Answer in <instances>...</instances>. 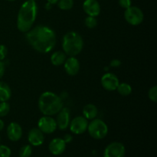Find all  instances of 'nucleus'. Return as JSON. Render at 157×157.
Wrapping results in <instances>:
<instances>
[{
	"label": "nucleus",
	"mask_w": 157,
	"mask_h": 157,
	"mask_svg": "<svg viewBox=\"0 0 157 157\" xmlns=\"http://www.w3.org/2000/svg\"><path fill=\"white\" fill-rule=\"evenodd\" d=\"M28 43L37 52L46 54L52 51L56 44L55 31L45 25H37L26 32Z\"/></svg>",
	"instance_id": "nucleus-1"
},
{
	"label": "nucleus",
	"mask_w": 157,
	"mask_h": 157,
	"mask_svg": "<svg viewBox=\"0 0 157 157\" xmlns=\"http://www.w3.org/2000/svg\"><path fill=\"white\" fill-rule=\"evenodd\" d=\"M38 14L36 2L27 0L20 7L17 17V28L21 32H29L33 26Z\"/></svg>",
	"instance_id": "nucleus-2"
},
{
	"label": "nucleus",
	"mask_w": 157,
	"mask_h": 157,
	"mask_svg": "<svg viewBox=\"0 0 157 157\" xmlns=\"http://www.w3.org/2000/svg\"><path fill=\"white\" fill-rule=\"evenodd\" d=\"M38 108L44 116H52L63 108V101L53 92H44L38 99Z\"/></svg>",
	"instance_id": "nucleus-3"
},
{
	"label": "nucleus",
	"mask_w": 157,
	"mask_h": 157,
	"mask_svg": "<svg viewBox=\"0 0 157 157\" xmlns=\"http://www.w3.org/2000/svg\"><path fill=\"white\" fill-rule=\"evenodd\" d=\"M84 47V41L81 35L75 32H69L64 35L62 48L66 55L75 57L79 55Z\"/></svg>",
	"instance_id": "nucleus-4"
},
{
	"label": "nucleus",
	"mask_w": 157,
	"mask_h": 157,
	"mask_svg": "<svg viewBox=\"0 0 157 157\" xmlns=\"http://www.w3.org/2000/svg\"><path fill=\"white\" fill-rule=\"evenodd\" d=\"M87 131L92 138L101 140L104 139L108 133V127L102 120L94 118L88 124Z\"/></svg>",
	"instance_id": "nucleus-5"
},
{
	"label": "nucleus",
	"mask_w": 157,
	"mask_h": 157,
	"mask_svg": "<svg viewBox=\"0 0 157 157\" xmlns=\"http://www.w3.org/2000/svg\"><path fill=\"white\" fill-rule=\"evenodd\" d=\"M124 18L130 25H139L144 21V15L143 11L136 6H130L124 12Z\"/></svg>",
	"instance_id": "nucleus-6"
},
{
	"label": "nucleus",
	"mask_w": 157,
	"mask_h": 157,
	"mask_svg": "<svg viewBox=\"0 0 157 157\" xmlns=\"http://www.w3.org/2000/svg\"><path fill=\"white\" fill-rule=\"evenodd\" d=\"M125 147L120 142H113L107 145L104 151V157H124Z\"/></svg>",
	"instance_id": "nucleus-7"
},
{
	"label": "nucleus",
	"mask_w": 157,
	"mask_h": 157,
	"mask_svg": "<svg viewBox=\"0 0 157 157\" xmlns=\"http://www.w3.org/2000/svg\"><path fill=\"white\" fill-rule=\"evenodd\" d=\"M88 121L84 117L78 116L74 118L69 124L70 130L75 134L80 135L84 133L87 130Z\"/></svg>",
	"instance_id": "nucleus-8"
},
{
	"label": "nucleus",
	"mask_w": 157,
	"mask_h": 157,
	"mask_svg": "<svg viewBox=\"0 0 157 157\" xmlns=\"http://www.w3.org/2000/svg\"><path fill=\"white\" fill-rule=\"evenodd\" d=\"M38 129L46 134H51L56 130L57 123L56 121L52 117V116H44L41 117L38 123Z\"/></svg>",
	"instance_id": "nucleus-9"
},
{
	"label": "nucleus",
	"mask_w": 157,
	"mask_h": 157,
	"mask_svg": "<svg viewBox=\"0 0 157 157\" xmlns=\"http://www.w3.org/2000/svg\"><path fill=\"white\" fill-rule=\"evenodd\" d=\"M101 85L108 91H113L117 90L120 84L119 79L115 75L112 73H106L101 78Z\"/></svg>",
	"instance_id": "nucleus-10"
},
{
	"label": "nucleus",
	"mask_w": 157,
	"mask_h": 157,
	"mask_svg": "<svg viewBox=\"0 0 157 157\" xmlns=\"http://www.w3.org/2000/svg\"><path fill=\"white\" fill-rule=\"evenodd\" d=\"M57 114V127L61 130H66L71 122L70 110L67 107H63Z\"/></svg>",
	"instance_id": "nucleus-11"
},
{
	"label": "nucleus",
	"mask_w": 157,
	"mask_h": 157,
	"mask_svg": "<svg viewBox=\"0 0 157 157\" xmlns=\"http://www.w3.org/2000/svg\"><path fill=\"white\" fill-rule=\"evenodd\" d=\"M83 9L88 16L97 17L101 13V6L97 0H85Z\"/></svg>",
	"instance_id": "nucleus-12"
},
{
	"label": "nucleus",
	"mask_w": 157,
	"mask_h": 157,
	"mask_svg": "<svg viewBox=\"0 0 157 157\" xmlns=\"http://www.w3.org/2000/svg\"><path fill=\"white\" fill-rule=\"evenodd\" d=\"M7 136L11 141H18L22 136V128L18 123H11L7 127Z\"/></svg>",
	"instance_id": "nucleus-13"
},
{
	"label": "nucleus",
	"mask_w": 157,
	"mask_h": 157,
	"mask_svg": "<svg viewBox=\"0 0 157 157\" xmlns=\"http://www.w3.org/2000/svg\"><path fill=\"white\" fill-rule=\"evenodd\" d=\"M29 144L34 147H39L42 145L44 141V133L38 128H32L28 135Z\"/></svg>",
	"instance_id": "nucleus-14"
},
{
	"label": "nucleus",
	"mask_w": 157,
	"mask_h": 157,
	"mask_svg": "<svg viewBox=\"0 0 157 157\" xmlns=\"http://www.w3.org/2000/svg\"><path fill=\"white\" fill-rule=\"evenodd\" d=\"M64 67L67 75L75 76L79 72L80 62L75 57H70L64 61Z\"/></svg>",
	"instance_id": "nucleus-15"
},
{
	"label": "nucleus",
	"mask_w": 157,
	"mask_h": 157,
	"mask_svg": "<svg viewBox=\"0 0 157 157\" xmlns=\"http://www.w3.org/2000/svg\"><path fill=\"white\" fill-rule=\"evenodd\" d=\"M48 149L52 154L58 156L64 152L66 149V144L61 138H55L49 144Z\"/></svg>",
	"instance_id": "nucleus-16"
},
{
	"label": "nucleus",
	"mask_w": 157,
	"mask_h": 157,
	"mask_svg": "<svg viewBox=\"0 0 157 157\" xmlns=\"http://www.w3.org/2000/svg\"><path fill=\"white\" fill-rule=\"evenodd\" d=\"M98 108L94 104H88L84 106V109H83V115H84L83 117H84L87 121L96 118V117L98 116Z\"/></svg>",
	"instance_id": "nucleus-17"
},
{
	"label": "nucleus",
	"mask_w": 157,
	"mask_h": 157,
	"mask_svg": "<svg viewBox=\"0 0 157 157\" xmlns=\"http://www.w3.org/2000/svg\"><path fill=\"white\" fill-rule=\"evenodd\" d=\"M12 96L10 87L6 83L0 81V102L8 101Z\"/></svg>",
	"instance_id": "nucleus-18"
},
{
	"label": "nucleus",
	"mask_w": 157,
	"mask_h": 157,
	"mask_svg": "<svg viewBox=\"0 0 157 157\" xmlns=\"http://www.w3.org/2000/svg\"><path fill=\"white\" fill-rule=\"evenodd\" d=\"M66 60V55L64 52H54L51 56V62L55 66H60L64 63Z\"/></svg>",
	"instance_id": "nucleus-19"
},
{
	"label": "nucleus",
	"mask_w": 157,
	"mask_h": 157,
	"mask_svg": "<svg viewBox=\"0 0 157 157\" xmlns=\"http://www.w3.org/2000/svg\"><path fill=\"white\" fill-rule=\"evenodd\" d=\"M117 90L121 95L127 97L132 93V87L127 83H121V84H119Z\"/></svg>",
	"instance_id": "nucleus-20"
},
{
	"label": "nucleus",
	"mask_w": 157,
	"mask_h": 157,
	"mask_svg": "<svg viewBox=\"0 0 157 157\" xmlns=\"http://www.w3.org/2000/svg\"><path fill=\"white\" fill-rule=\"evenodd\" d=\"M58 6L61 10H70L73 8L74 1L73 0H59L58 2Z\"/></svg>",
	"instance_id": "nucleus-21"
},
{
	"label": "nucleus",
	"mask_w": 157,
	"mask_h": 157,
	"mask_svg": "<svg viewBox=\"0 0 157 157\" xmlns=\"http://www.w3.org/2000/svg\"><path fill=\"white\" fill-rule=\"evenodd\" d=\"M10 112V105L7 101L0 102V117H3L9 114Z\"/></svg>",
	"instance_id": "nucleus-22"
},
{
	"label": "nucleus",
	"mask_w": 157,
	"mask_h": 157,
	"mask_svg": "<svg viewBox=\"0 0 157 157\" xmlns=\"http://www.w3.org/2000/svg\"><path fill=\"white\" fill-rule=\"evenodd\" d=\"M19 157H30L32 154V148L30 145H24L19 150Z\"/></svg>",
	"instance_id": "nucleus-23"
},
{
	"label": "nucleus",
	"mask_w": 157,
	"mask_h": 157,
	"mask_svg": "<svg viewBox=\"0 0 157 157\" xmlns=\"http://www.w3.org/2000/svg\"><path fill=\"white\" fill-rule=\"evenodd\" d=\"M84 23H85V25L87 26L88 29H94L97 26V25H98V20H97L96 17L87 16V18H85Z\"/></svg>",
	"instance_id": "nucleus-24"
},
{
	"label": "nucleus",
	"mask_w": 157,
	"mask_h": 157,
	"mask_svg": "<svg viewBox=\"0 0 157 157\" xmlns=\"http://www.w3.org/2000/svg\"><path fill=\"white\" fill-rule=\"evenodd\" d=\"M12 150L6 145H0V157H10Z\"/></svg>",
	"instance_id": "nucleus-25"
},
{
	"label": "nucleus",
	"mask_w": 157,
	"mask_h": 157,
	"mask_svg": "<svg viewBox=\"0 0 157 157\" xmlns=\"http://www.w3.org/2000/svg\"><path fill=\"white\" fill-rule=\"evenodd\" d=\"M149 98L151 101L156 103L157 101V87L156 86H153L150 89L148 92Z\"/></svg>",
	"instance_id": "nucleus-26"
},
{
	"label": "nucleus",
	"mask_w": 157,
	"mask_h": 157,
	"mask_svg": "<svg viewBox=\"0 0 157 157\" xmlns=\"http://www.w3.org/2000/svg\"><path fill=\"white\" fill-rule=\"evenodd\" d=\"M8 54V49L4 44H0V61H2L6 58Z\"/></svg>",
	"instance_id": "nucleus-27"
},
{
	"label": "nucleus",
	"mask_w": 157,
	"mask_h": 157,
	"mask_svg": "<svg viewBox=\"0 0 157 157\" xmlns=\"http://www.w3.org/2000/svg\"><path fill=\"white\" fill-rule=\"evenodd\" d=\"M119 5L123 9H128L131 6V0H119Z\"/></svg>",
	"instance_id": "nucleus-28"
},
{
	"label": "nucleus",
	"mask_w": 157,
	"mask_h": 157,
	"mask_svg": "<svg viewBox=\"0 0 157 157\" xmlns=\"http://www.w3.org/2000/svg\"><path fill=\"white\" fill-rule=\"evenodd\" d=\"M121 64V61L118 59H113L110 61V66L113 67H120Z\"/></svg>",
	"instance_id": "nucleus-29"
},
{
	"label": "nucleus",
	"mask_w": 157,
	"mask_h": 157,
	"mask_svg": "<svg viewBox=\"0 0 157 157\" xmlns=\"http://www.w3.org/2000/svg\"><path fill=\"white\" fill-rule=\"evenodd\" d=\"M63 140H64V141L65 142V144H70L72 141V140H73V136L71 134H65L64 136Z\"/></svg>",
	"instance_id": "nucleus-30"
},
{
	"label": "nucleus",
	"mask_w": 157,
	"mask_h": 157,
	"mask_svg": "<svg viewBox=\"0 0 157 157\" xmlns=\"http://www.w3.org/2000/svg\"><path fill=\"white\" fill-rule=\"evenodd\" d=\"M5 64L2 61H0V79L3 77L5 74Z\"/></svg>",
	"instance_id": "nucleus-31"
},
{
	"label": "nucleus",
	"mask_w": 157,
	"mask_h": 157,
	"mask_svg": "<svg viewBox=\"0 0 157 157\" xmlns=\"http://www.w3.org/2000/svg\"><path fill=\"white\" fill-rule=\"evenodd\" d=\"M48 2L50 3V4L52 5H54V4H56V3H58V2L59 1V0H47Z\"/></svg>",
	"instance_id": "nucleus-32"
},
{
	"label": "nucleus",
	"mask_w": 157,
	"mask_h": 157,
	"mask_svg": "<svg viewBox=\"0 0 157 157\" xmlns=\"http://www.w3.org/2000/svg\"><path fill=\"white\" fill-rule=\"evenodd\" d=\"M4 126H5L4 122H3V121L0 119V131H2V130H3V128H4Z\"/></svg>",
	"instance_id": "nucleus-33"
},
{
	"label": "nucleus",
	"mask_w": 157,
	"mask_h": 157,
	"mask_svg": "<svg viewBox=\"0 0 157 157\" xmlns=\"http://www.w3.org/2000/svg\"><path fill=\"white\" fill-rule=\"evenodd\" d=\"M51 7H52V4H50V3L48 2L47 4H46V6H45V9H51Z\"/></svg>",
	"instance_id": "nucleus-34"
},
{
	"label": "nucleus",
	"mask_w": 157,
	"mask_h": 157,
	"mask_svg": "<svg viewBox=\"0 0 157 157\" xmlns=\"http://www.w3.org/2000/svg\"><path fill=\"white\" fill-rule=\"evenodd\" d=\"M6 1H10L11 2V1H14V0H6Z\"/></svg>",
	"instance_id": "nucleus-35"
},
{
	"label": "nucleus",
	"mask_w": 157,
	"mask_h": 157,
	"mask_svg": "<svg viewBox=\"0 0 157 157\" xmlns=\"http://www.w3.org/2000/svg\"><path fill=\"white\" fill-rule=\"evenodd\" d=\"M0 142H1V136H0Z\"/></svg>",
	"instance_id": "nucleus-36"
},
{
	"label": "nucleus",
	"mask_w": 157,
	"mask_h": 157,
	"mask_svg": "<svg viewBox=\"0 0 157 157\" xmlns=\"http://www.w3.org/2000/svg\"><path fill=\"white\" fill-rule=\"evenodd\" d=\"M32 1H35H35H36V0H32Z\"/></svg>",
	"instance_id": "nucleus-37"
}]
</instances>
